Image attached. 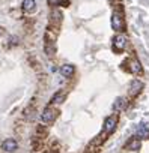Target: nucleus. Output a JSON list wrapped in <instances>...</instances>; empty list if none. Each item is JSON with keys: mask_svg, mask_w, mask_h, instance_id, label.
<instances>
[{"mask_svg": "<svg viewBox=\"0 0 149 153\" xmlns=\"http://www.w3.org/2000/svg\"><path fill=\"white\" fill-rule=\"evenodd\" d=\"M140 146H142V143H140L139 138H131V140L125 144V149H127V150H139Z\"/></svg>", "mask_w": 149, "mask_h": 153, "instance_id": "nucleus-9", "label": "nucleus"}, {"mask_svg": "<svg viewBox=\"0 0 149 153\" xmlns=\"http://www.w3.org/2000/svg\"><path fill=\"white\" fill-rule=\"evenodd\" d=\"M142 89H143V83L139 81V80H133L131 84H130V95L136 96V95H139L142 92Z\"/></svg>", "mask_w": 149, "mask_h": 153, "instance_id": "nucleus-6", "label": "nucleus"}, {"mask_svg": "<svg viewBox=\"0 0 149 153\" xmlns=\"http://www.w3.org/2000/svg\"><path fill=\"white\" fill-rule=\"evenodd\" d=\"M59 72H60L62 76H65V78H71V76L74 75V66L72 65H62Z\"/></svg>", "mask_w": 149, "mask_h": 153, "instance_id": "nucleus-7", "label": "nucleus"}, {"mask_svg": "<svg viewBox=\"0 0 149 153\" xmlns=\"http://www.w3.org/2000/svg\"><path fill=\"white\" fill-rule=\"evenodd\" d=\"M36 9V2L35 0H24L23 2V11L24 12H33Z\"/></svg>", "mask_w": 149, "mask_h": 153, "instance_id": "nucleus-12", "label": "nucleus"}, {"mask_svg": "<svg viewBox=\"0 0 149 153\" xmlns=\"http://www.w3.org/2000/svg\"><path fill=\"white\" fill-rule=\"evenodd\" d=\"M17 149H18V143H17L15 140H12V138H8V140H5V141L2 143V150L6 152V153H12V152H15Z\"/></svg>", "mask_w": 149, "mask_h": 153, "instance_id": "nucleus-5", "label": "nucleus"}, {"mask_svg": "<svg viewBox=\"0 0 149 153\" xmlns=\"http://www.w3.org/2000/svg\"><path fill=\"white\" fill-rule=\"evenodd\" d=\"M127 108V99L125 98H118L113 104V111L115 113H121Z\"/></svg>", "mask_w": 149, "mask_h": 153, "instance_id": "nucleus-8", "label": "nucleus"}, {"mask_svg": "<svg viewBox=\"0 0 149 153\" xmlns=\"http://www.w3.org/2000/svg\"><path fill=\"white\" fill-rule=\"evenodd\" d=\"M116 125H118V117L116 116L107 117L106 122H104V134H112L116 129Z\"/></svg>", "mask_w": 149, "mask_h": 153, "instance_id": "nucleus-4", "label": "nucleus"}, {"mask_svg": "<svg viewBox=\"0 0 149 153\" xmlns=\"http://www.w3.org/2000/svg\"><path fill=\"white\" fill-rule=\"evenodd\" d=\"M44 50L47 53V56H54L56 53V45H54V41H45V45H44Z\"/></svg>", "mask_w": 149, "mask_h": 153, "instance_id": "nucleus-13", "label": "nucleus"}, {"mask_svg": "<svg viewBox=\"0 0 149 153\" xmlns=\"http://www.w3.org/2000/svg\"><path fill=\"white\" fill-rule=\"evenodd\" d=\"M65 98H66V93L65 92H57L53 98H51V104H62L63 101H65Z\"/></svg>", "mask_w": 149, "mask_h": 153, "instance_id": "nucleus-15", "label": "nucleus"}, {"mask_svg": "<svg viewBox=\"0 0 149 153\" xmlns=\"http://www.w3.org/2000/svg\"><path fill=\"white\" fill-rule=\"evenodd\" d=\"M125 47H127V36L125 35H116L113 38V50L121 53V51H124Z\"/></svg>", "mask_w": 149, "mask_h": 153, "instance_id": "nucleus-3", "label": "nucleus"}, {"mask_svg": "<svg viewBox=\"0 0 149 153\" xmlns=\"http://www.w3.org/2000/svg\"><path fill=\"white\" fill-rule=\"evenodd\" d=\"M130 71L133 72V74H142V65H140V62L139 60H136V59H133V60H130Z\"/></svg>", "mask_w": 149, "mask_h": 153, "instance_id": "nucleus-11", "label": "nucleus"}, {"mask_svg": "<svg viewBox=\"0 0 149 153\" xmlns=\"http://www.w3.org/2000/svg\"><path fill=\"white\" fill-rule=\"evenodd\" d=\"M112 27L116 32H122L125 29V20H124V15H122L121 11H115L113 12V15H112Z\"/></svg>", "mask_w": 149, "mask_h": 153, "instance_id": "nucleus-1", "label": "nucleus"}, {"mask_svg": "<svg viewBox=\"0 0 149 153\" xmlns=\"http://www.w3.org/2000/svg\"><path fill=\"white\" fill-rule=\"evenodd\" d=\"M47 2H48V5H51V6H60V5L68 6L69 0H47Z\"/></svg>", "mask_w": 149, "mask_h": 153, "instance_id": "nucleus-16", "label": "nucleus"}, {"mask_svg": "<svg viewBox=\"0 0 149 153\" xmlns=\"http://www.w3.org/2000/svg\"><path fill=\"white\" fill-rule=\"evenodd\" d=\"M57 116H59V111H57L56 108L47 107V108H44V111L41 113V120L48 125V123H53V122L57 119Z\"/></svg>", "mask_w": 149, "mask_h": 153, "instance_id": "nucleus-2", "label": "nucleus"}, {"mask_svg": "<svg viewBox=\"0 0 149 153\" xmlns=\"http://www.w3.org/2000/svg\"><path fill=\"white\" fill-rule=\"evenodd\" d=\"M136 135H137L139 138H148V137H149V129L146 128V125H143V123H142V125L137 128Z\"/></svg>", "mask_w": 149, "mask_h": 153, "instance_id": "nucleus-14", "label": "nucleus"}, {"mask_svg": "<svg viewBox=\"0 0 149 153\" xmlns=\"http://www.w3.org/2000/svg\"><path fill=\"white\" fill-rule=\"evenodd\" d=\"M62 17H63V15H62V12H60L59 9H53V11H51V18H50V20H51L53 24L59 26V24L62 23Z\"/></svg>", "mask_w": 149, "mask_h": 153, "instance_id": "nucleus-10", "label": "nucleus"}]
</instances>
